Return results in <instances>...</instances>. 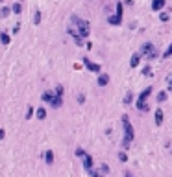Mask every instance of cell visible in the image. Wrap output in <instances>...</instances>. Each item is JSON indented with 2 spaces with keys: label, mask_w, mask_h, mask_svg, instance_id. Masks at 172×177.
I'll return each instance as SVG.
<instances>
[{
  "label": "cell",
  "mask_w": 172,
  "mask_h": 177,
  "mask_svg": "<svg viewBox=\"0 0 172 177\" xmlns=\"http://www.w3.org/2000/svg\"><path fill=\"white\" fill-rule=\"evenodd\" d=\"M122 127H124L122 148L126 149V148H128V146L131 144V140L135 138V129H133V125H131V122H130V116H128V114H124V116H122Z\"/></svg>",
  "instance_id": "cell-1"
},
{
  "label": "cell",
  "mask_w": 172,
  "mask_h": 177,
  "mask_svg": "<svg viewBox=\"0 0 172 177\" xmlns=\"http://www.w3.org/2000/svg\"><path fill=\"white\" fill-rule=\"evenodd\" d=\"M154 92V87H146L143 92H139L137 96V102H135V107H137V111H141V113H146L150 107H148V98L150 94Z\"/></svg>",
  "instance_id": "cell-2"
},
{
  "label": "cell",
  "mask_w": 172,
  "mask_h": 177,
  "mask_svg": "<svg viewBox=\"0 0 172 177\" xmlns=\"http://www.w3.org/2000/svg\"><path fill=\"white\" fill-rule=\"evenodd\" d=\"M70 22L76 26V32H78V35H82V37H89V33H91V26H89V22L87 21H83V19H80L78 15H72L70 17Z\"/></svg>",
  "instance_id": "cell-3"
},
{
  "label": "cell",
  "mask_w": 172,
  "mask_h": 177,
  "mask_svg": "<svg viewBox=\"0 0 172 177\" xmlns=\"http://www.w3.org/2000/svg\"><path fill=\"white\" fill-rule=\"evenodd\" d=\"M43 102L44 103H50L52 107H55V109H59L61 107V103H63V98L61 96H58V94H52L50 90H46V92H43Z\"/></svg>",
  "instance_id": "cell-4"
},
{
  "label": "cell",
  "mask_w": 172,
  "mask_h": 177,
  "mask_svg": "<svg viewBox=\"0 0 172 177\" xmlns=\"http://www.w3.org/2000/svg\"><path fill=\"white\" fill-rule=\"evenodd\" d=\"M139 54L146 55V59H157V50L154 48V44H152V43H144L143 46H141Z\"/></svg>",
  "instance_id": "cell-5"
},
{
  "label": "cell",
  "mask_w": 172,
  "mask_h": 177,
  "mask_svg": "<svg viewBox=\"0 0 172 177\" xmlns=\"http://www.w3.org/2000/svg\"><path fill=\"white\" fill-rule=\"evenodd\" d=\"M83 65H85V67H87V68L91 70V72H96V74H100V72H102L100 65H98V63H93L89 57H83Z\"/></svg>",
  "instance_id": "cell-6"
},
{
  "label": "cell",
  "mask_w": 172,
  "mask_h": 177,
  "mask_svg": "<svg viewBox=\"0 0 172 177\" xmlns=\"http://www.w3.org/2000/svg\"><path fill=\"white\" fill-rule=\"evenodd\" d=\"M105 85H109V74H98V87H105Z\"/></svg>",
  "instance_id": "cell-7"
},
{
  "label": "cell",
  "mask_w": 172,
  "mask_h": 177,
  "mask_svg": "<svg viewBox=\"0 0 172 177\" xmlns=\"http://www.w3.org/2000/svg\"><path fill=\"white\" fill-rule=\"evenodd\" d=\"M165 4H166V0H152V9L154 11H161L165 8Z\"/></svg>",
  "instance_id": "cell-8"
},
{
  "label": "cell",
  "mask_w": 172,
  "mask_h": 177,
  "mask_svg": "<svg viewBox=\"0 0 172 177\" xmlns=\"http://www.w3.org/2000/svg\"><path fill=\"white\" fill-rule=\"evenodd\" d=\"M93 157L91 155H85L83 157V168H85V171H89V170H93Z\"/></svg>",
  "instance_id": "cell-9"
},
{
  "label": "cell",
  "mask_w": 172,
  "mask_h": 177,
  "mask_svg": "<svg viewBox=\"0 0 172 177\" xmlns=\"http://www.w3.org/2000/svg\"><path fill=\"white\" fill-rule=\"evenodd\" d=\"M107 22L111 24V26H119V24L122 22V15H117V13H115L113 17H109V19H107Z\"/></svg>",
  "instance_id": "cell-10"
},
{
  "label": "cell",
  "mask_w": 172,
  "mask_h": 177,
  "mask_svg": "<svg viewBox=\"0 0 172 177\" xmlns=\"http://www.w3.org/2000/svg\"><path fill=\"white\" fill-rule=\"evenodd\" d=\"M141 57H143V55H141L139 52H135L133 55H131V61H130V67H131V68H137V65H139V61H141Z\"/></svg>",
  "instance_id": "cell-11"
},
{
  "label": "cell",
  "mask_w": 172,
  "mask_h": 177,
  "mask_svg": "<svg viewBox=\"0 0 172 177\" xmlns=\"http://www.w3.org/2000/svg\"><path fill=\"white\" fill-rule=\"evenodd\" d=\"M154 116H155V125H161V124H163V111H161V109H155Z\"/></svg>",
  "instance_id": "cell-12"
},
{
  "label": "cell",
  "mask_w": 172,
  "mask_h": 177,
  "mask_svg": "<svg viewBox=\"0 0 172 177\" xmlns=\"http://www.w3.org/2000/svg\"><path fill=\"white\" fill-rule=\"evenodd\" d=\"M35 116H37V120H44V118H46V109H44V107L35 109Z\"/></svg>",
  "instance_id": "cell-13"
},
{
  "label": "cell",
  "mask_w": 172,
  "mask_h": 177,
  "mask_svg": "<svg viewBox=\"0 0 172 177\" xmlns=\"http://www.w3.org/2000/svg\"><path fill=\"white\" fill-rule=\"evenodd\" d=\"M131 102H133V92H131V90H128V92L124 94V100H122V103H124V105H130Z\"/></svg>",
  "instance_id": "cell-14"
},
{
  "label": "cell",
  "mask_w": 172,
  "mask_h": 177,
  "mask_svg": "<svg viewBox=\"0 0 172 177\" xmlns=\"http://www.w3.org/2000/svg\"><path fill=\"white\" fill-rule=\"evenodd\" d=\"M0 41H2L4 46H8V44L11 43V39H9V35H8L6 32H2V33H0Z\"/></svg>",
  "instance_id": "cell-15"
},
{
  "label": "cell",
  "mask_w": 172,
  "mask_h": 177,
  "mask_svg": "<svg viewBox=\"0 0 172 177\" xmlns=\"http://www.w3.org/2000/svg\"><path fill=\"white\" fill-rule=\"evenodd\" d=\"M87 174H89L91 177H105V174H104L102 170H94V168H93V170H89Z\"/></svg>",
  "instance_id": "cell-16"
},
{
  "label": "cell",
  "mask_w": 172,
  "mask_h": 177,
  "mask_svg": "<svg viewBox=\"0 0 172 177\" xmlns=\"http://www.w3.org/2000/svg\"><path fill=\"white\" fill-rule=\"evenodd\" d=\"M44 160H46V164H52V163H54V153H52L50 149L44 151Z\"/></svg>",
  "instance_id": "cell-17"
},
{
  "label": "cell",
  "mask_w": 172,
  "mask_h": 177,
  "mask_svg": "<svg viewBox=\"0 0 172 177\" xmlns=\"http://www.w3.org/2000/svg\"><path fill=\"white\" fill-rule=\"evenodd\" d=\"M166 98H169V92H166V90H161V92H157V102H159V103L166 102Z\"/></svg>",
  "instance_id": "cell-18"
},
{
  "label": "cell",
  "mask_w": 172,
  "mask_h": 177,
  "mask_svg": "<svg viewBox=\"0 0 172 177\" xmlns=\"http://www.w3.org/2000/svg\"><path fill=\"white\" fill-rule=\"evenodd\" d=\"M11 9H13V13H15V15H21V11H22V6H21L19 2H15Z\"/></svg>",
  "instance_id": "cell-19"
},
{
  "label": "cell",
  "mask_w": 172,
  "mask_h": 177,
  "mask_svg": "<svg viewBox=\"0 0 172 177\" xmlns=\"http://www.w3.org/2000/svg\"><path fill=\"white\" fill-rule=\"evenodd\" d=\"M11 11H13V9H9V8H2V9H0V17L6 19V17H9V13H11Z\"/></svg>",
  "instance_id": "cell-20"
},
{
  "label": "cell",
  "mask_w": 172,
  "mask_h": 177,
  "mask_svg": "<svg viewBox=\"0 0 172 177\" xmlns=\"http://www.w3.org/2000/svg\"><path fill=\"white\" fill-rule=\"evenodd\" d=\"M143 74L146 76V78H152V76H154V74H152V67H150V65H146V67L143 68Z\"/></svg>",
  "instance_id": "cell-21"
},
{
  "label": "cell",
  "mask_w": 172,
  "mask_h": 177,
  "mask_svg": "<svg viewBox=\"0 0 172 177\" xmlns=\"http://www.w3.org/2000/svg\"><path fill=\"white\" fill-rule=\"evenodd\" d=\"M170 55H172V44H169V48L163 52V59H169Z\"/></svg>",
  "instance_id": "cell-22"
},
{
  "label": "cell",
  "mask_w": 172,
  "mask_h": 177,
  "mask_svg": "<svg viewBox=\"0 0 172 177\" xmlns=\"http://www.w3.org/2000/svg\"><path fill=\"white\" fill-rule=\"evenodd\" d=\"M119 160H120V163H128V155H126V151H120V153H119Z\"/></svg>",
  "instance_id": "cell-23"
},
{
  "label": "cell",
  "mask_w": 172,
  "mask_h": 177,
  "mask_svg": "<svg viewBox=\"0 0 172 177\" xmlns=\"http://www.w3.org/2000/svg\"><path fill=\"white\" fill-rule=\"evenodd\" d=\"M39 22H41V13H39V11H35V15H33V24L37 26Z\"/></svg>",
  "instance_id": "cell-24"
},
{
  "label": "cell",
  "mask_w": 172,
  "mask_h": 177,
  "mask_svg": "<svg viewBox=\"0 0 172 177\" xmlns=\"http://www.w3.org/2000/svg\"><path fill=\"white\" fill-rule=\"evenodd\" d=\"M63 92H65L63 85H58V87H55V94H58V96H61V98H63Z\"/></svg>",
  "instance_id": "cell-25"
},
{
  "label": "cell",
  "mask_w": 172,
  "mask_h": 177,
  "mask_svg": "<svg viewBox=\"0 0 172 177\" xmlns=\"http://www.w3.org/2000/svg\"><path fill=\"white\" fill-rule=\"evenodd\" d=\"M85 155H87V153H85V151H83L82 148H76V157H80V159H83Z\"/></svg>",
  "instance_id": "cell-26"
},
{
  "label": "cell",
  "mask_w": 172,
  "mask_h": 177,
  "mask_svg": "<svg viewBox=\"0 0 172 177\" xmlns=\"http://www.w3.org/2000/svg\"><path fill=\"white\" fill-rule=\"evenodd\" d=\"M33 107H28V111H26V120H30V118H32V116H33Z\"/></svg>",
  "instance_id": "cell-27"
},
{
  "label": "cell",
  "mask_w": 172,
  "mask_h": 177,
  "mask_svg": "<svg viewBox=\"0 0 172 177\" xmlns=\"http://www.w3.org/2000/svg\"><path fill=\"white\" fill-rule=\"evenodd\" d=\"M166 85H169V90L172 92V74H170V76H166Z\"/></svg>",
  "instance_id": "cell-28"
},
{
  "label": "cell",
  "mask_w": 172,
  "mask_h": 177,
  "mask_svg": "<svg viewBox=\"0 0 172 177\" xmlns=\"http://www.w3.org/2000/svg\"><path fill=\"white\" fill-rule=\"evenodd\" d=\"M159 19H161L163 22H166V21H169V13H165V11H163V13L159 15Z\"/></svg>",
  "instance_id": "cell-29"
},
{
  "label": "cell",
  "mask_w": 172,
  "mask_h": 177,
  "mask_svg": "<svg viewBox=\"0 0 172 177\" xmlns=\"http://www.w3.org/2000/svg\"><path fill=\"white\" fill-rule=\"evenodd\" d=\"M100 170H102V171H104L105 175L109 174V166H107V164H102V166H100Z\"/></svg>",
  "instance_id": "cell-30"
},
{
  "label": "cell",
  "mask_w": 172,
  "mask_h": 177,
  "mask_svg": "<svg viewBox=\"0 0 172 177\" xmlns=\"http://www.w3.org/2000/svg\"><path fill=\"white\" fill-rule=\"evenodd\" d=\"M21 32V24H15V28H13V33H19Z\"/></svg>",
  "instance_id": "cell-31"
},
{
  "label": "cell",
  "mask_w": 172,
  "mask_h": 177,
  "mask_svg": "<svg viewBox=\"0 0 172 177\" xmlns=\"http://www.w3.org/2000/svg\"><path fill=\"white\" fill-rule=\"evenodd\" d=\"M78 102H80V103H83V102H85V96H83V94H80V96H78Z\"/></svg>",
  "instance_id": "cell-32"
},
{
  "label": "cell",
  "mask_w": 172,
  "mask_h": 177,
  "mask_svg": "<svg viewBox=\"0 0 172 177\" xmlns=\"http://www.w3.org/2000/svg\"><path fill=\"white\" fill-rule=\"evenodd\" d=\"M4 136H6V131H4V129H0V140H2Z\"/></svg>",
  "instance_id": "cell-33"
},
{
  "label": "cell",
  "mask_w": 172,
  "mask_h": 177,
  "mask_svg": "<svg viewBox=\"0 0 172 177\" xmlns=\"http://www.w3.org/2000/svg\"><path fill=\"white\" fill-rule=\"evenodd\" d=\"M0 2H2V0H0Z\"/></svg>",
  "instance_id": "cell-34"
}]
</instances>
